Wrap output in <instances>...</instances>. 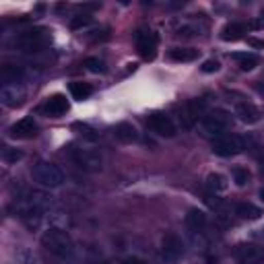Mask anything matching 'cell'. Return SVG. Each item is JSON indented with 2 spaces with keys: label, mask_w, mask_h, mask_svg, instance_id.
<instances>
[{
  "label": "cell",
  "mask_w": 264,
  "mask_h": 264,
  "mask_svg": "<svg viewBox=\"0 0 264 264\" xmlns=\"http://www.w3.org/2000/svg\"><path fill=\"white\" fill-rule=\"evenodd\" d=\"M0 101H3L7 108H19L25 101V89L19 85H9L0 89Z\"/></svg>",
  "instance_id": "14"
},
{
  "label": "cell",
  "mask_w": 264,
  "mask_h": 264,
  "mask_svg": "<svg viewBox=\"0 0 264 264\" xmlns=\"http://www.w3.org/2000/svg\"><path fill=\"white\" fill-rule=\"evenodd\" d=\"M23 77H25V73L17 64H5L3 68H0V81H3V87L19 85L23 81Z\"/></svg>",
  "instance_id": "15"
},
{
  "label": "cell",
  "mask_w": 264,
  "mask_h": 264,
  "mask_svg": "<svg viewBox=\"0 0 264 264\" xmlns=\"http://www.w3.org/2000/svg\"><path fill=\"white\" fill-rule=\"evenodd\" d=\"M79 9L85 13V11H95V9H99V5H79Z\"/></svg>",
  "instance_id": "36"
},
{
  "label": "cell",
  "mask_w": 264,
  "mask_h": 264,
  "mask_svg": "<svg viewBox=\"0 0 264 264\" xmlns=\"http://www.w3.org/2000/svg\"><path fill=\"white\" fill-rule=\"evenodd\" d=\"M89 264H108V262H89Z\"/></svg>",
  "instance_id": "38"
},
{
  "label": "cell",
  "mask_w": 264,
  "mask_h": 264,
  "mask_svg": "<svg viewBox=\"0 0 264 264\" xmlns=\"http://www.w3.org/2000/svg\"><path fill=\"white\" fill-rule=\"evenodd\" d=\"M21 157H23V153L21 151H17V149H9V147H5L3 149V161L5 163H17L19 159H21Z\"/></svg>",
  "instance_id": "29"
},
{
  "label": "cell",
  "mask_w": 264,
  "mask_h": 264,
  "mask_svg": "<svg viewBox=\"0 0 264 264\" xmlns=\"http://www.w3.org/2000/svg\"><path fill=\"white\" fill-rule=\"evenodd\" d=\"M122 264H145L138 256H126L124 260H122Z\"/></svg>",
  "instance_id": "35"
},
{
  "label": "cell",
  "mask_w": 264,
  "mask_h": 264,
  "mask_svg": "<svg viewBox=\"0 0 264 264\" xmlns=\"http://www.w3.org/2000/svg\"><path fill=\"white\" fill-rule=\"evenodd\" d=\"M52 43V33L45 29V27H33L29 31H23L15 45L23 52H27V54H35V52H43L47 45Z\"/></svg>",
  "instance_id": "2"
},
{
  "label": "cell",
  "mask_w": 264,
  "mask_h": 264,
  "mask_svg": "<svg viewBox=\"0 0 264 264\" xmlns=\"http://www.w3.org/2000/svg\"><path fill=\"white\" fill-rule=\"evenodd\" d=\"M15 256H17V260H19L21 264H39L37 254H35V252H31V250H29V248H25V246H21V248L15 252Z\"/></svg>",
  "instance_id": "27"
},
{
  "label": "cell",
  "mask_w": 264,
  "mask_h": 264,
  "mask_svg": "<svg viewBox=\"0 0 264 264\" xmlns=\"http://www.w3.org/2000/svg\"><path fill=\"white\" fill-rule=\"evenodd\" d=\"M235 116L244 122V124H256L260 120V110L256 108V105L244 101V103H237L235 105Z\"/></svg>",
  "instance_id": "16"
},
{
  "label": "cell",
  "mask_w": 264,
  "mask_h": 264,
  "mask_svg": "<svg viewBox=\"0 0 264 264\" xmlns=\"http://www.w3.org/2000/svg\"><path fill=\"white\" fill-rule=\"evenodd\" d=\"M200 122H202V128L206 132L219 136V134H223V130H227L231 126V114L225 110H210L202 116Z\"/></svg>",
  "instance_id": "7"
},
{
  "label": "cell",
  "mask_w": 264,
  "mask_h": 264,
  "mask_svg": "<svg viewBox=\"0 0 264 264\" xmlns=\"http://www.w3.org/2000/svg\"><path fill=\"white\" fill-rule=\"evenodd\" d=\"M91 23V15H87V13H83V15H77V17H73L70 19V29H81V27H87Z\"/></svg>",
  "instance_id": "30"
},
{
  "label": "cell",
  "mask_w": 264,
  "mask_h": 264,
  "mask_svg": "<svg viewBox=\"0 0 264 264\" xmlns=\"http://www.w3.org/2000/svg\"><path fill=\"white\" fill-rule=\"evenodd\" d=\"M85 66L91 70V73H103V62L99 58H87L85 60Z\"/></svg>",
  "instance_id": "33"
},
{
  "label": "cell",
  "mask_w": 264,
  "mask_h": 264,
  "mask_svg": "<svg viewBox=\"0 0 264 264\" xmlns=\"http://www.w3.org/2000/svg\"><path fill=\"white\" fill-rule=\"evenodd\" d=\"M68 91H70L73 99H77V101H85L87 97H91V93H93V87H91L89 83H81V81H75V83H70Z\"/></svg>",
  "instance_id": "23"
},
{
  "label": "cell",
  "mask_w": 264,
  "mask_h": 264,
  "mask_svg": "<svg viewBox=\"0 0 264 264\" xmlns=\"http://www.w3.org/2000/svg\"><path fill=\"white\" fill-rule=\"evenodd\" d=\"M231 176H233V182H235L237 186H246V184L250 182V172H248L246 167H233Z\"/></svg>",
  "instance_id": "28"
},
{
  "label": "cell",
  "mask_w": 264,
  "mask_h": 264,
  "mask_svg": "<svg viewBox=\"0 0 264 264\" xmlns=\"http://www.w3.org/2000/svg\"><path fill=\"white\" fill-rule=\"evenodd\" d=\"M206 114V99L200 97V99H190L186 103H182V108H180V124L182 128L190 130L194 128V124L198 120H202V116Z\"/></svg>",
  "instance_id": "5"
},
{
  "label": "cell",
  "mask_w": 264,
  "mask_h": 264,
  "mask_svg": "<svg viewBox=\"0 0 264 264\" xmlns=\"http://www.w3.org/2000/svg\"><path fill=\"white\" fill-rule=\"evenodd\" d=\"M244 145H246V149L256 157L258 161H264V147H262V142H260L254 134H248V136L244 138Z\"/></svg>",
  "instance_id": "24"
},
{
  "label": "cell",
  "mask_w": 264,
  "mask_h": 264,
  "mask_svg": "<svg viewBox=\"0 0 264 264\" xmlns=\"http://www.w3.org/2000/svg\"><path fill=\"white\" fill-rule=\"evenodd\" d=\"M114 134H116V138H118L120 142H126V145L138 140V132H136V128H134L130 122H120V124H116Z\"/></svg>",
  "instance_id": "18"
},
{
  "label": "cell",
  "mask_w": 264,
  "mask_h": 264,
  "mask_svg": "<svg viewBox=\"0 0 264 264\" xmlns=\"http://www.w3.org/2000/svg\"><path fill=\"white\" fill-rule=\"evenodd\" d=\"M64 155L77 167H81L85 172H99L101 170V157L93 149H85V147H79V145H66Z\"/></svg>",
  "instance_id": "3"
},
{
  "label": "cell",
  "mask_w": 264,
  "mask_h": 264,
  "mask_svg": "<svg viewBox=\"0 0 264 264\" xmlns=\"http://www.w3.org/2000/svg\"><path fill=\"white\" fill-rule=\"evenodd\" d=\"M262 19H264V9H262Z\"/></svg>",
  "instance_id": "39"
},
{
  "label": "cell",
  "mask_w": 264,
  "mask_h": 264,
  "mask_svg": "<svg viewBox=\"0 0 264 264\" xmlns=\"http://www.w3.org/2000/svg\"><path fill=\"white\" fill-rule=\"evenodd\" d=\"M170 58L174 62H194L198 58V50H194V47H174L170 52Z\"/></svg>",
  "instance_id": "22"
},
{
  "label": "cell",
  "mask_w": 264,
  "mask_h": 264,
  "mask_svg": "<svg viewBox=\"0 0 264 264\" xmlns=\"http://www.w3.org/2000/svg\"><path fill=\"white\" fill-rule=\"evenodd\" d=\"M219 60H215V58H208V60H204L202 62V66H200V70L202 73H206V75H210V73H217L219 70Z\"/></svg>",
  "instance_id": "32"
},
{
  "label": "cell",
  "mask_w": 264,
  "mask_h": 264,
  "mask_svg": "<svg viewBox=\"0 0 264 264\" xmlns=\"http://www.w3.org/2000/svg\"><path fill=\"white\" fill-rule=\"evenodd\" d=\"M41 244L58 260H73L75 258V244H73L70 235L60 227H50L47 231H43Z\"/></svg>",
  "instance_id": "1"
},
{
  "label": "cell",
  "mask_w": 264,
  "mask_h": 264,
  "mask_svg": "<svg viewBox=\"0 0 264 264\" xmlns=\"http://www.w3.org/2000/svg\"><path fill=\"white\" fill-rule=\"evenodd\" d=\"M161 254H163V258L170 260V262L180 260V256L184 254V244H182L180 235H176V233H165L163 239H161Z\"/></svg>",
  "instance_id": "12"
},
{
  "label": "cell",
  "mask_w": 264,
  "mask_h": 264,
  "mask_svg": "<svg viewBox=\"0 0 264 264\" xmlns=\"http://www.w3.org/2000/svg\"><path fill=\"white\" fill-rule=\"evenodd\" d=\"M246 145H244V138L237 136V134H219L213 138V153H217L219 157H235L239 153H244Z\"/></svg>",
  "instance_id": "6"
},
{
  "label": "cell",
  "mask_w": 264,
  "mask_h": 264,
  "mask_svg": "<svg viewBox=\"0 0 264 264\" xmlns=\"http://www.w3.org/2000/svg\"><path fill=\"white\" fill-rule=\"evenodd\" d=\"M186 225L192 229V231H202L206 227V215L204 210L200 208H190L186 213Z\"/></svg>",
  "instance_id": "20"
},
{
  "label": "cell",
  "mask_w": 264,
  "mask_h": 264,
  "mask_svg": "<svg viewBox=\"0 0 264 264\" xmlns=\"http://www.w3.org/2000/svg\"><path fill=\"white\" fill-rule=\"evenodd\" d=\"M235 215L239 219H248V221H254V219H260L262 217V208L252 204V202H239L235 204Z\"/></svg>",
  "instance_id": "19"
},
{
  "label": "cell",
  "mask_w": 264,
  "mask_h": 264,
  "mask_svg": "<svg viewBox=\"0 0 264 264\" xmlns=\"http://www.w3.org/2000/svg\"><path fill=\"white\" fill-rule=\"evenodd\" d=\"M145 124H147V128H149L151 132L159 134V136H163V138L176 136V124H174L172 118H170L167 114H163V112H153V114H149L147 120H145Z\"/></svg>",
  "instance_id": "9"
},
{
  "label": "cell",
  "mask_w": 264,
  "mask_h": 264,
  "mask_svg": "<svg viewBox=\"0 0 264 264\" xmlns=\"http://www.w3.org/2000/svg\"><path fill=\"white\" fill-rule=\"evenodd\" d=\"M136 50L142 60H153L157 56V45H159V37L151 29H138L136 35Z\"/></svg>",
  "instance_id": "8"
},
{
  "label": "cell",
  "mask_w": 264,
  "mask_h": 264,
  "mask_svg": "<svg viewBox=\"0 0 264 264\" xmlns=\"http://www.w3.org/2000/svg\"><path fill=\"white\" fill-rule=\"evenodd\" d=\"M248 45H252V47H256V50H262V47H264V41L258 39V37H248Z\"/></svg>",
  "instance_id": "34"
},
{
  "label": "cell",
  "mask_w": 264,
  "mask_h": 264,
  "mask_svg": "<svg viewBox=\"0 0 264 264\" xmlns=\"http://www.w3.org/2000/svg\"><path fill=\"white\" fill-rule=\"evenodd\" d=\"M233 256L239 264H260L264 260V248L256 244H239L233 250Z\"/></svg>",
  "instance_id": "10"
},
{
  "label": "cell",
  "mask_w": 264,
  "mask_h": 264,
  "mask_svg": "<svg viewBox=\"0 0 264 264\" xmlns=\"http://www.w3.org/2000/svg\"><path fill=\"white\" fill-rule=\"evenodd\" d=\"M231 58L239 62V68H242L244 73L254 70V68H256V64H258V58H256L254 54H239V52H235V54H231Z\"/></svg>",
  "instance_id": "25"
},
{
  "label": "cell",
  "mask_w": 264,
  "mask_h": 264,
  "mask_svg": "<svg viewBox=\"0 0 264 264\" xmlns=\"http://www.w3.org/2000/svg\"><path fill=\"white\" fill-rule=\"evenodd\" d=\"M87 39L93 41V43L105 41V39H110V31H108V29H95V31H91V35H89Z\"/></svg>",
  "instance_id": "31"
},
{
  "label": "cell",
  "mask_w": 264,
  "mask_h": 264,
  "mask_svg": "<svg viewBox=\"0 0 264 264\" xmlns=\"http://www.w3.org/2000/svg\"><path fill=\"white\" fill-rule=\"evenodd\" d=\"M68 99L62 95V93H54V95H50L47 99H45V103H43V114L45 116H50V118H60V116H64L66 112H68Z\"/></svg>",
  "instance_id": "11"
},
{
  "label": "cell",
  "mask_w": 264,
  "mask_h": 264,
  "mask_svg": "<svg viewBox=\"0 0 264 264\" xmlns=\"http://www.w3.org/2000/svg\"><path fill=\"white\" fill-rule=\"evenodd\" d=\"M246 33H248V25L235 21V23H227V25L221 29V39H223V41H237V39H242Z\"/></svg>",
  "instance_id": "17"
},
{
  "label": "cell",
  "mask_w": 264,
  "mask_h": 264,
  "mask_svg": "<svg viewBox=\"0 0 264 264\" xmlns=\"http://www.w3.org/2000/svg\"><path fill=\"white\" fill-rule=\"evenodd\" d=\"M258 196H260V200L264 202V188H260V192H258Z\"/></svg>",
  "instance_id": "37"
},
{
  "label": "cell",
  "mask_w": 264,
  "mask_h": 264,
  "mask_svg": "<svg viewBox=\"0 0 264 264\" xmlns=\"http://www.w3.org/2000/svg\"><path fill=\"white\" fill-rule=\"evenodd\" d=\"M9 134L13 138H21V140H27V138H33L37 134V124L33 118H23L19 122H15L11 128H9Z\"/></svg>",
  "instance_id": "13"
},
{
  "label": "cell",
  "mask_w": 264,
  "mask_h": 264,
  "mask_svg": "<svg viewBox=\"0 0 264 264\" xmlns=\"http://www.w3.org/2000/svg\"><path fill=\"white\" fill-rule=\"evenodd\" d=\"M73 132H77L83 140H97V132L89 124H85V122H75L73 124Z\"/></svg>",
  "instance_id": "26"
},
{
  "label": "cell",
  "mask_w": 264,
  "mask_h": 264,
  "mask_svg": "<svg viewBox=\"0 0 264 264\" xmlns=\"http://www.w3.org/2000/svg\"><path fill=\"white\" fill-rule=\"evenodd\" d=\"M206 188L210 190V194H219V192H225L229 188V182L223 174H208L206 176Z\"/></svg>",
  "instance_id": "21"
},
{
  "label": "cell",
  "mask_w": 264,
  "mask_h": 264,
  "mask_svg": "<svg viewBox=\"0 0 264 264\" xmlns=\"http://www.w3.org/2000/svg\"><path fill=\"white\" fill-rule=\"evenodd\" d=\"M31 176L37 184H41L43 188H60L64 184V174L58 165L47 163V161H39L33 165Z\"/></svg>",
  "instance_id": "4"
}]
</instances>
